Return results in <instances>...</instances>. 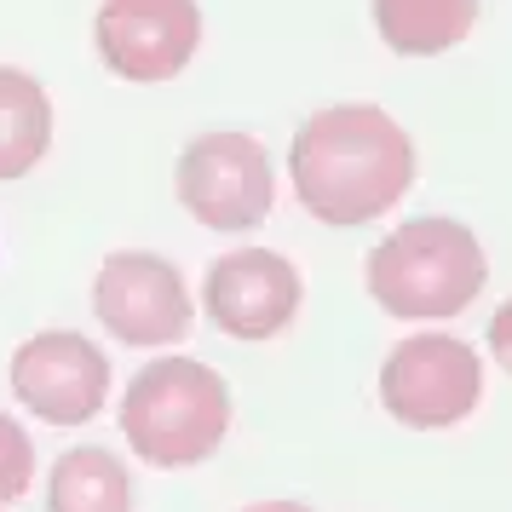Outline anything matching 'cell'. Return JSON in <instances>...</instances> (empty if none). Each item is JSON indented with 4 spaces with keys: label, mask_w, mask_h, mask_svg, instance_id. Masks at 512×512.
<instances>
[{
    "label": "cell",
    "mask_w": 512,
    "mask_h": 512,
    "mask_svg": "<svg viewBox=\"0 0 512 512\" xmlns=\"http://www.w3.org/2000/svg\"><path fill=\"white\" fill-rule=\"evenodd\" d=\"M374 29L397 58H438L478 29V0H374Z\"/></svg>",
    "instance_id": "cell-10"
},
{
    "label": "cell",
    "mask_w": 512,
    "mask_h": 512,
    "mask_svg": "<svg viewBox=\"0 0 512 512\" xmlns=\"http://www.w3.org/2000/svg\"><path fill=\"white\" fill-rule=\"evenodd\" d=\"M121 432L162 472L202 466L231 432V386L196 357H156L121 397Z\"/></svg>",
    "instance_id": "cell-3"
},
{
    "label": "cell",
    "mask_w": 512,
    "mask_h": 512,
    "mask_svg": "<svg viewBox=\"0 0 512 512\" xmlns=\"http://www.w3.org/2000/svg\"><path fill=\"white\" fill-rule=\"evenodd\" d=\"M35 484V443L12 415H0V501H18Z\"/></svg>",
    "instance_id": "cell-13"
},
{
    "label": "cell",
    "mask_w": 512,
    "mask_h": 512,
    "mask_svg": "<svg viewBox=\"0 0 512 512\" xmlns=\"http://www.w3.org/2000/svg\"><path fill=\"white\" fill-rule=\"evenodd\" d=\"M300 271L277 248H242V254L213 259L202 282V305L219 334L231 340H277L282 328L300 317Z\"/></svg>",
    "instance_id": "cell-9"
},
{
    "label": "cell",
    "mask_w": 512,
    "mask_h": 512,
    "mask_svg": "<svg viewBox=\"0 0 512 512\" xmlns=\"http://www.w3.org/2000/svg\"><path fill=\"white\" fill-rule=\"evenodd\" d=\"M52 144V98L35 75L0 64V179H24Z\"/></svg>",
    "instance_id": "cell-12"
},
{
    "label": "cell",
    "mask_w": 512,
    "mask_h": 512,
    "mask_svg": "<svg viewBox=\"0 0 512 512\" xmlns=\"http://www.w3.org/2000/svg\"><path fill=\"white\" fill-rule=\"evenodd\" d=\"M173 190L196 225L208 231H254L271 213L277 179H271V156L254 133H202L185 144Z\"/></svg>",
    "instance_id": "cell-5"
},
{
    "label": "cell",
    "mask_w": 512,
    "mask_h": 512,
    "mask_svg": "<svg viewBox=\"0 0 512 512\" xmlns=\"http://www.w3.org/2000/svg\"><path fill=\"white\" fill-rule=\"evenodd\" d=\"M242 512H311L305 501H254V507H242Z\"/></svg>",
    "instance_id": "cell-15"
},
{
    "label": "cell",
    "mask_w": 512,
    "mask_h": 512,
    "mask_svg": "<svg viewBox=\"0 0 512 512\" xmlns=\"http://www.w3.org/2000/svg\"><path fill=\"white\" fill-rule=\"evenodd\" d=\"M12 397L47 426H87L110 397V357L75 328L29 334L12 351Z\"/></svg>",
    "instance_id": "cell-7"
},
{
    "label": "cell",
    "mask_w": 512,
    "mask_h": 512,
    "mask_svg": "<svg viewBox=\"0 0 512 512\" xmlns=\"http://www.w3.org/2000/svg\"><path fill=\"white\" fill-rule=\"evenodd\" d=\"M98 58L121 81H173L202 47L196 0H98Z\"/></svg>",
    "instance_id": "cell-8"
},
{
    "label": "cell",
    "mask_w": 512,
    "mask_h": 512,
    "mask_svg": "<svg viewBox=\"0 0 512 512\" xmlns=\"http://www.w3.org/2000/svg\"><path fill=\"white\" fill-rule=\"evenodd\" d=\"M415 173V139L380 104H328L300 121L288 150V179L300 208L340 231L392 213L409 196Z\"/></svg>",
    "instance_id": "cell-1"
},
{
    "label": "cell",
    "mask_w": 512,
    "mask_h": 512,
    "mask_svg": "<svg viewBox=\"0 0 512 512\" xmlns=\"http://www.w3.org/2000/svg\"><path fill=\"white\" fill-rule=\"evenodd\" d=\"M484 340H489V357H495V363L512 374V300H507V305H495V317H489Z\"/></svg>",
    "instance_id": "cell-14"
},
{
    "label": "cell",
    "mask_w": 512,
    "mask_h": 512,
    "mask_svg": "<svg viewBox=\"0 0 512 512\" xmlns=\"http://www.w3.org/2000/svg\"><path fill=\"white\" fill-rule=\"evenodd\" d=\"M489 259L484 242L466 231L461 219H409L397 225L369 254V300L386 317L403 323H443L461 317L466 305L484 294Z\"/></svg>",
    "instance_id": "cell-2"
},
{
    "label": "cell",
    "mask_w": 512,
    "mask_h": 512,
    "mask_svg": "<svg viewBox=\"0 0 512 512\" xmlns=\"http://www.w3.org/2000/svg\"><path fill=\"white\" fill-rule=\"evenodd\" d=\"M47 512H133V472L116 449H64L47 472Z\"/></svg>",
    "instance_id": "cell-11"
},
{
    "label": "cell",
    "mask_w": 512,
    "mask_h": 512,
    "mask_svg": "<svg viewBox=\"0 0 512 512\" xmlns=\"http://www.w3.org/2000/svg\"><path fill=\"white\" fill-rule=\"evenodd\" d=\"M484 397V363L455 334H415L397 340L380 363V403L397 426L443 432L461 426Z\"/></svg>",
    "instance_id": "cell-4"
},
{
    "label": "cell",
    "mask_w": 512,
    "mask_h": 512,
    "mask_svg": "<svg viewBox=\"0 0 512 512\" xmlns=\"http://www.w3.org/2000/svg\"><path fill=\"white\" fill-rule=\"evenodd\" d=\"M93 311L121 346H144V351L179 346L196 323L185 271L162 254H133V248H121L98 265Z\"/></svg>",
    "instance_id": "cell-6"
}]
</instances>
